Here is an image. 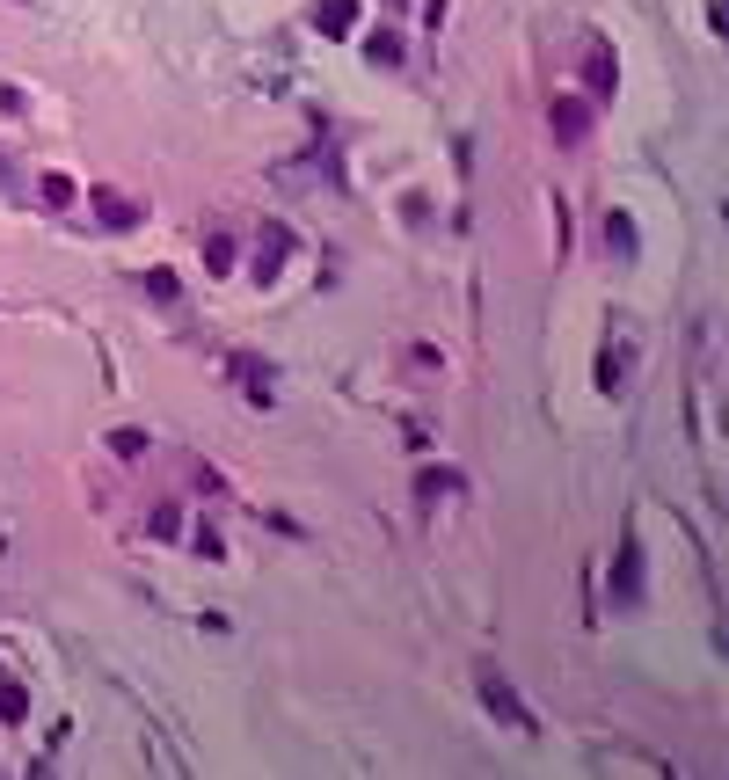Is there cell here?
Wrapping results in <instances>:
<instances>
[{
  "mask_svg": "<svg viewBox=\"0 0 729 780\" xmlns=\"http://www.w3.org/2000/svg\"><path fill=\"white\" fill-rule=\"evenodd\" d=\"M285 256H292V234H285V227H263V248H256V285H270V277L285 270Z\"/></svg>",
  "mask_w": 729,
  "mask_h": 780,
  "instance_id": "277c9868",
  "label": "cell"
},
{
  "mask_svg": "<svg viewBox=\"0 0 729 780\" xmlns=\"http://www.w3.org/2000/svg\"><path fill=\"white\" fill-rule=\"evenodd\" d=\"M605 241H612V256H635V219L628 212H605Z\"/></svg>",
  "mask_w": 729,
  "mask_h": 780,
  "instance_id": "ba28073f",
  "label": "cell"
},
{
  "mask_svg": "<svg viewBox=\"0 0 729 780\" xmlns=\"http://www.w3.org/2000/svg\"><path fill=\"white\" fill-rule=\"evenodd\" d=\"M482 700H489V715L496 722H511V730H533V715H525V700L511 693V679L496 672V663H482Z\"/></svg>",
  "mask_w": 729,
  "mask_h": 780,
  "instance_id": "7a4b0ae2",
  "label": "cell"
},
{
  "mask_svg": "<svg viewBox=\"0 0 729 780\" xmlns=\"http://www.w3.org/2000/svg\"><path fill=\"white\" fill-rule=\"evenodd\" d=\"M109 453H117V460H139V453H146V430H117V438H109Z\"/></svg>",
  "mask_w": 729,
  "mask_h": 780,
  "instance_id": "7c38bea8",
  "label": "cell"
},
{
  "mask_svg": "<svg viewBox=\"0 0 729 780\" xmlns=\"http://www.w3.org/2000/svg\"><path fill=\"white\" fill-rule=\"evenodd\" d=\"M416 489H423V496H445V489H460V474H453V467H430Z\"/></svg>",
  "mask_w": 729,
  "mask_h": 780,
  "instance_id": "4fadbf2b",
  "label": "cell"
},
{
  "mask_svg": "<svg viewBox=\"0 0 729 780\" xmlns=\"http://www.w3.org/2000/svg\"><path fill=\"white\" fill-rule=\"evenodd\" d=\"M146 292L153 299H176V270H146Z\"/></svg>",
  "mask_w": 729,
  "mask_h": 780,
  "instance_id": "2e32d148",
  "label": "cell"
},
{
  "mask_svg": "<svg viewBox=\"0 0 729 780\" xmlns=\"http://www.w3.org/2000/svg\"><path fill=\"white\" fill-rule=\"evenodd\" d=\"M584 81H591L598 95H605L612 81H621V66H612V51H591V66H584Z\"/></svg>",
  "mask_w": 729,
  "mask_h": 780,
  "instance_id": "30bf717a",
  "label": "cell"
},
{
  "mask_svg": "<svg viewBox=\"0 0 729 780\" xmlns=\"http://www.w3.org/2000/svg\"><path fill=\"white\" fill-rule=\"evenodd\" d=\"M44 204H51V212L74 204V183H66V176H44Z\"/></svg>",
  "mask_w": 729,
  "mask_h": 780,
  "instance_id": "5bb4252c",
  "label": "cell"
},
{
  "mask_svg": "<svg viewBox=\"0 0 729 780\" xmlns=\"http://www.w3.org/2000/svg\"><path fill=\"white\" fill-rule=\"evenodd\" d=\"M0 715H8V722H22V715H30V693H22L15 679H0Z\"/></svg>",
  "mask_w": 729,
  "mask_h": 780,
  "instance_id": "8fae6325",
  "label": "cell"
},
{
  "mask_svg": "<svg viewBox=\"0 0 729 780\" xmlns=\"http://www.w3.org/2000/svg\"><path fill=\"white\" fill-rule=\"evenodd\" d=\"M365 59H372V66H402V37H395V30H372V37H365Z\"/></svg>",
  "mask_w": 729,
  "mask_h": 780,
  "instance_id": "52a82bcc",
  "label": "cell"
},
{
  "mask_svg": "<svg viewBox=\"0 0 729 780\" xmlns=\"http://www.w3.org/2000/svg\"><path fill=\"white\" fill-rule=\"evenodd\" d=\"M628 379V351L621 343H605V358H598V386H621Z\"/></svg>",
  "mask_w": 729,
  "mask_h": 780,
  "instance_id": "9c48e42d",
  "label": "cell"
},
{
  "mask_svg": "<svg viewBox=\"0 0 729 780\" xmlns=\"http://www.w3.org/2000/svg\"><path fill=\"white\" fill-rule=\"evenodd\" d=\"M351 22H358V0H321V8H314V30L321 37H343Z\"/></svg>",
  "mask_w": 729,
  "mask_h": 780,
  "instance_id": "8992f818",
  "label": "cell"
},
{
  "mask_svg": "<svg viewBox=\"0 0 729 780\" xmlns=\"http://www.w3.org/2000/svg\"><path fill=\"white\" fill-rule=\"evenodd\" d=\"M635 598H642V540L628 525L621 547H612V605H635Z\"/></svg>",
  "mask_w": 729,
  "mask_h": 780,
  "instance_id": "6da1fadb",
  "label": "cell"
},
{
  "mask_svg": "<svg viewBox=\"0 0 729 780\" xmlns=\"http://www.w3.org/2000/svg\"><path fill=\"white\" fill-rule=\"evenodd\" d=\"M591 132V109L577 102V95H562V102H554V139H562V146H577Z\"/></svg>",
  "mask_w": 729,
  "mask_h": 780,
  "instance_id": "5b68a950",
  "label": "cell"
},
{
  "mask_svg": "<svg viewBox=\"0 0 729 780\" xmlns=\"http://www.w3.org/2000/svg\"><path fill=\"white\" fill-rule=\"evenodd\" d=\"M88 204H95V219H102V227H117V234L146 219V212H139L132 197H117V190H88Z\"/></svg>",
  "mask_w": 729,
  "mask_h": 780,
  "instance_id": "3957f363",
  "label": "cell"
},
{
  "mask_svg": "<svg viewBox=\"0 0 729 780\" xmlns=\"http://www.w3.org/2000/svg\"><path fill=\"white\" fill-rule=\"evenodd\" d=\"M176 525H183V511H176V504H161V511H153V540H176Z\"/></svg>",
  "mask_w": 729,
  "mask_h": 780,
  "instance_id": "9a60e30c",
  "label": "cell"
}]
</instances>
